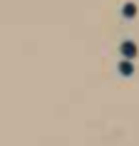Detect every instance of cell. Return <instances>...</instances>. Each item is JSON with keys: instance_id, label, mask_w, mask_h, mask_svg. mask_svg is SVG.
I'll return each mask as SVG.
<instances>
[]
</instances>
